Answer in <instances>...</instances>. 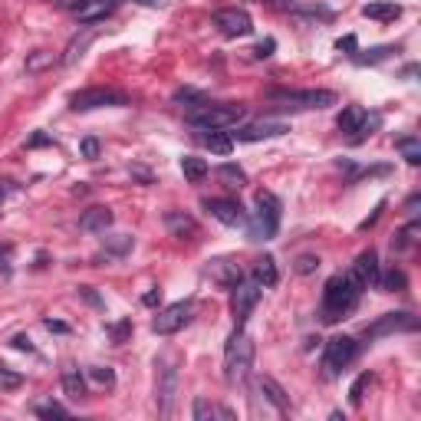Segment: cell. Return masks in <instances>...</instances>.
<instances>
[{
	"mask_svg": "<svg viewBox=\"0 0 421 421\" xmlns=\"http://www.w3.org/2000/svg\"><path fill=\"white\" fill-rule=\"evenodd\" d=\"M362 17H369V20H398L402 17V7L398 4H392V0H378V4H365L362 7Z\"/></svg>",
	"mask_w": 421,
	"mask_h": 421,
	"instance_id": "cell-22",
	"label": "cell"
},
{
	"mask_svg": "<svg viewBox=\"0 0 421 421\" xmlns=\"http://www.w3.org/2000/svg\"><path fill=\"white\" fill-rule=\"evenodd\" d=\"M194 300H181V303H172V306H165L155 319H152V329L158 336H175L178 329H184L194 319Z\"/></svg>",
	"mask_w": 421,
	"mask_h": 421,
	"instance_id": "cell-9",
	"label": "cell"
},
{
	"mask_svg": "<svg viewBox=\"0 0 421 421\" xmlns=\"http://www.w3.org/2000/svg\"><path fill=\"white\" fill-rule=\"evenodd\" d=\"M395 148L405 155V162H408V165H418V162H421V142H418L415 135L398 138V142H395Z\"/></svg>",
	"mask_w": 421,
	"mask_h": 421,
	"instance_id": "cell-29",
	"label": "cell"
},
{
	"mask_svg": "<svg viewBox=\"0 0 421 421\" xmlns=\"http://www.w3.org/2000/svg\"><path fill=\"white\" fill-rule=\"evenodd\" d=\"M355 355H359V343H355L353 336H333L326 343V353H323V372H326V378H336Z\"/></svg>",
	"mask_w": 421,
	"mask_h": 421,
	"instance_id": "cell-7",
	"label": "cell"
},
{
	"mask_svg": "<svg viewBox=\"0 0 421 421\" xmlns=\"http://www.w3.org/2000/svg\"><path fill=\"white\" fill-rule=\"evenodd\" d=\"M260 4H270V7H293V0H260Z\"/></svg>",
	"mask_w": 421,
	"mask_h": 421,
	"instance_id": "cell-51",
	"label": "cell"
},
{
	"mask_svg": "<svg viewBox=\"0 0 421 421\" xmlns=\"http://www.w3.org/2000/svg\"><path fill=\"white\" fill-rule=\"evenodd\" d=\"M79 296H83L86 303H93V306H103V300L93 293V286H79Z\"/></svg>",
	"mask_w": 421,
	"mask_h": 421,
	"instance_id": "cell-45",
	"label": "cell"
},
{
	"mask_svg": "<svg viewBox=\"0 0 421 421\" xmlns=\"http://www.w3.org/2000/svg\"><path fill=\"white\" fill-rule=\"evenodd\" d=\"M194 421H207V418H224V421H234V412L231 408H221V405H211L207 398H198L194 408H191Z\"/></svg>",
	"mask_w": 421,
	"mask_h": 421,
	"instance_id": "cell-25",
	"label": "cell"
},
{
	"mask_svg": "<svg viewBox=\"0 0 421 421\" xmlns=\"http://www.w3.org/2000/svg\"><path fill=\"white\" fill-rule=\"evenodd\" d=\"M99 152H103L99 138H83V142H79V155L86 158V162H95V158H99Z\"/></svg>",
	"mask_w": 421,
	"mask_h": 421,
	"instance_id": "cell-36",
	"label": "cell"
},
{
	"mask_svg": "<svg viewBox=\"0 0 421 421\" xmlns=\"http://www.w3.org/2000/svg\"><path fill=\"white\" fill-rule=\"evenodd\" d=\"M365 115H369L365 109H359V105H349V109H343V112H339V119H336V125H339L343 132H349V135H355V132L362 129V122H365Z\"/></svg>",
	"mask_w": 421,
	"mask_h": 421,
	"instance_id": "cell-27",
	"label": "cell"
},
{
	"mask_svg": "<svg viewBox=\"0 0 421 421\" xmlns=\"http://www.w3.org/2000/svg\"><path fill=\"white\" fill-rule=\"evenodd\" d=\"M349 274H353L365 290H369V286H378V276H382V270H378V254L375 250H362L359 257H355V264L349 266Z\"/></svg>",
	"mask_w": 421,
	"mask_h": 421,
	"instance_id": "cell-16",
	"label": "cell"
},
{
	"mask_svg": "<svg viewBox=\"0 0 421 421\" xmlns=\"http://www.w3.org/2000/svg\"><path fill=\"white\" fill-rule=\"evenodd\" d=\"M204 211L211 217H217L221 224H227V227H247V221H250L241 201H231V198H207Z\"/></svg>",
	"mask_w": 421,
	"mask_h": 421,
	"instance_id": "cell-13",
	"label": "cell"
},
{
	"mask_svg": "<svg viewBox=\"0 0 421 421\" xmlns=\"http://www.w3.org/2000/svg\"><path fill=\"white\" fill-rule=\"evenodd\" d=\"M378 286H382L385 293H402V290H405V274L392 266L385 276H378Z\"/></svg>",
	"mask_w": 421,
	"mask_h": 421,
	"instance_id": "cell-33",
	"label": "cell"
},
{
	"mask_svg": "<svg viewBox=\"0 0 421 421\" xmlns=\"http://www.w3.org/2000/svg\"><path fill=\"white\" fill-rule=\"evenodd\" d=\"M46 66H53V53L46 50H36L26 56V73H43Z\"/></svg>",
	"mask_w": 421,
	"mask_h": 421,
	"instance_id": "cell-34",
	"label": "cell"
},
{
	"mask_svg": "<svg viewBox=\"0 0 421 421\" xmlns=\"http://www.w3.org/2000/svg\"><path fill=\"white\" fill-rule=\"evenodd\" d=\"M372 382H375V378H372V372H362V375L353 382V388H349V402H353L355 408H359V405L365 402V392H369Z\"/></svg>",
	"mask_w": 421,
	"mask_h": 421,
	"instance_id": "cell-31",
	"label": "cell"
},
{
	"mask_svg": "<svg viewBox=\"0 0 421 421\" xmlns=\"http://www.w3.org/2000/svg\"><path fill=\"white\" fill-rule=\"evenodd\" d=\"M418 204H421V198H418V194H412V198H408V204H405V211H408V214H418Z\"/></svg>",
	"mask_w": 421,
	"mask_h": 421,
	"instance_id": "cell-48",
	"label": "cell"
},
{
	"mask_svg": "<svg viewBox=\"0 0 421 421\" xmlns=\"http://www.w3.org/2000/svg\"><path fill=\"white\" fill-rule=\"evenodd\" d=\"M36 415H40V418H66L69 412L56 402H43V405H36Z\"/></svg>",
	"mask_w": 421,
	"mask_h": 421,
	"instance_id": "cell-38",
	"label": "cell"
},
{
	"mask_svg": "<svg viewBox=\"0 0 421 421\" xmlns=\"http://www.w3.org/2000/svg\"><path fill=\"white\" fill-rule=\"evenodd\" d=\"M158 300H162V290H158V286L152 293H145V296H142V303H145V306H155Z\"/></svg>",
	"mask_w": 421,
	"mask_h": 421,
	"instance_id": "cell-47",
	"label": "cell"
},
{
	"mask_svg": "<svg viewBox=\"0 0 421 421\" xmlns=\"http://www.w3.org/2000/svg\"><path fill=\"white\" fill-rule=\"evenodd\" d=\"M46 329H53V333H66V326H63V323H53V319H46Z\"/></svg>",
	"mask_w": 421,
	"mask_h": 421,
	"instance_id": "cell-53",
	"label": "cell"
},
{
	"mask_svg": "<svg viewBox=\"0 0 421 421\" xmlns=\"http://www.w3.org/2000/svg\"><path fill=\"white\" fill-rule=\"evenodd\" d=\"M392 53H395V46H375V50H369L365 56L359 53V56H355V63H382V60H388Z\"/></svg>",
	"mask_w": 421,
	"mask_h": 421,
	"instance_id": "cell-35",
	"label": "cell"
},
{
	"mask_svg": "<svg viewBox=\"0 0 421 421\" xmlns=\"http://www.w3.org/2000/svg\"><path fill=\"white\" fill-rule=\"evenodd\" d=\"M336 46H339V50H349V53H353V50H355V36H343V40H339Z\"/></svg>",
	"mask_w": 421,
	"mask_h": 421,
	"instance_id": "cell-49",
	"label": "cell"
},
{
	"mask_svg": "<svg viewBox=\"0 0 421 421\" xmlns=\"http://www.w3.org/2000/svg\"><path fill=\"white\" fill-rule=\"evenodd\" d=\"M175 99H178V103H194V105L204 103V95L194 93V89H178V93H175ZM194 105H191V109H194Z\"/></svg>",
	"mask_w": 421,
	"mask_h": 421,
	"instance_id": "cell-41",
	"label": "cell"
},
{
	"mask_svg": "<svg viewBox=\"0 0 421 421\" xmlns=\"http://www.w3.org/2000/svg\"><path fill=\"white\" fill-rule=\"evenodd\" d=\"M217 178L227 181L231 188H241V184H247V172H244L241 165H221V168H217Z\"/></svg>",
	"mask_w": 421,
	"mask_h": 421,
	"instance_id": "cell-30",
	"label": "cell"
},
{
	"mask_svg": "<svg viewBox=\"0 0 421 421\" xmlns=\"http://www.w3.org/2000/svg\"><path fill=\"white\" fill-rule=\"evenodd\" d=\"M207 172H211V168H207L204 158H198V155H184V158H181V175H184V178H188L191 184L204 181V178H207Z\"/></svg>",
	"mask_w": 421,
	"mask_h": 421,
	"instance_id": "cell-28",
	"label": "cell"
},
{
	"mask_svg": "<svg viewBox=\"0 0 421 421\" xmlns=\"http://www.w3.org/2000/svg\"><path fill=\"white\" fill-rule=\"evenodd\" d=\"M254 339L244 333V326L234 329V336L227 339V349H224V382L227 385H241L244 378L254 369Z\"/></svg>",
	"mask_w": 421,
	"mask_h": 421,
	"instance_id": "cell-2",
	"label": "cell"
},
{
	"mask_svg": "<svg viewBox=\"0 0 421 421\" xmlns=\"http://www.w3.org/2000/svg\"><path fill=\"white\" fill-rule=\"evenodd\" d=\"M300 276H310V274H316L319 270V257H313V254H303L300 260H296V266H293Z\"/></svg>",
	"mask_w": 421,
	"mask_h": 421,
	"instance_id": "cell-37",
	"label": "cell"
},
{
	"mask_svg": "<svg viewBox=\"0 0 421 421\" xmlns=\"http://www.w3.org/2000/svg\"><path fill=\"white\" fill-rule=\"evenodd\" d=\"M26 145H30V148H36V145H50V138H46V135H33L30 142H26Z\"/></svg>",
	"mask_w": 421,
	"mask_h": 421,
	"instance_id": "cell-50",
	"label": "cell"
},
{
	"mask_svg": "<svg viewBox=\"0 0 421 421\" xmlns=\"http://www.w3.org/2000/svg\"><path fill=\"white\" fill-rule=\"evenodd\" d=\"M89 378H93V382H99V385H112V382H115V372L109 369V365H95V369H89Z\"/></svg>",
	"mask_w": 421,
	"mask_h": 421,
	"instance_id": "cell-39",
	"label": "cell"
},
{
	"mask_svg": "<svg viewBox=\"0 0 421 421\" xmlns=\"http://www.w3.org/2000/svg\"><path fill=\"white\" fill-rule=\"evenodd\" d=\"M214 26L224 36H247L250 30H254V20H250L247 10L227 7V10H217L214 14Z\"/></svg>",
	"mask_w": 421,
	"mask_h": 421,
	"instance_id": "cell-14",
	"label": "cell"
},
{
	"mask_svg": "<svg viewBox=\"0 0 421 421\" xmlns=\"http://www.w3.org/2000/svg\"><path fill=\"white\" fill-rule=\"evenodd\" d=\"M10 260H14V247L0 244V274H10Z\"/></svg>",
	"mask_w": 421,
	"mask_h": 421,
	"instance_id": "cell-43",
	"label": "cell"
},
{
	"mask_svg": "<svg viewBox=\"0 0 421 421\" xmlns=\"http://www.w3.org/2000/svg\"><path fill=\"white\" fill-rule=\"evenodd\" d=\"M132 333V319H122V323H115V326H109V336L115 339V343H125V336Z\"/></svg>",
	"mask_w": 421,
	"mask_h": 421,
	"instance_id": "cell-40",
	"label": "cell"
},
{
	"mask_svg": "<svg viewBox=\"0 0 421 421\" xmlns=\"http://www.w3.org/2000/svg\"><path fill=\"white\" fill-rule=\"evenodd\" d=\"M103 4H105V7H109V10H115V7H119V4H122V0H103Z\"/></svg>",
	"mask_w": 421,
	"mask_h": 421,
	"instance_id": "cell-54",
	"label": "cell"
},
{
	"mask_svg": "<svg viewBox=\"0 0 421 421\" xmlns=\"http://www.w3.org/2000/svg\"><path fill=\"white\" fill-rule=\"evenodd\" d=\"M142 4H152V7H155V4H165V0H142Z\"/></svg>",
	"mask_w": 421,
	"mask_h": 421,
	"instance_id": "cell-56",
	"label": "cell"
},
{
	"mask_svg": "<svg viewBox=\"0 0 421 421\" xmlns=\"http://www.w3.org/2000/svg\"><path fill=\"white\" fill-rule=\"evenodd\" d=\"M201 142H204L214 155H231V148H234V138L231 135H224L221 129H201Z\"/></svg>",
	"mask_w": 421,
	"mask_h": 421,
	"instance_id": "cell-23",
	"label": "cell"
},
{
	"mask_svg": "<svg viewBox=\"0 0 421 421\" xmlns=\"http://www.w3.org/2000/svg\"><path fill=\"white\" fill-rule=\"evenodd\" d=\"M132 247H135V237H132V234H109L103 241V257L119 260V257H125Z\"/></svg>",
	"mask_w": 421,
	"mask_h": 421,
	"instance_id": "cell-20",
	"label": "cell"
},
{
	"mask_svg": "<svg viewBox=\"0 0 421 421\" xmlns=\"http://www.w3.org/2000/svg\"><path fill=\"white\" fill-rule=\"evenodd\" d=\"M7 181H0V207H4V194H7V188H4Z\"/></svg>",
	"mask_w": 421,
	"mask_h": 421,
	"instance_id": "cell-55",
	"label": "cell"
},
{
	"mask_svg": "<svg viewBox=\"0 0 421 421\" xmlns=\"http://www.w3.org/2000/svg\"><path fill=\"white\" fill-rule=\"evenodd\" d=\"M418 329V319L412 313H385V316H378L375 323L362 329L365 339H382V336H395V333H415Z\"/></svg>",
	"mask_w": 421,
	"mask_h": 421,
	"instance_id": "cell-10",
	"label": "cell"
},
{
	"mask_svg": "<svg viewBox=\"0 0 421 421\" xmlns=\"http://www.w3.org/2000/svg\"><path fill=\"white\" fill-rule=\"evenodd\" d=\"M280 231V198L274 191H257V211L254 221H247V237L250 241H274Z\"/></svg>",
	"mask_w": 421,
	"mask_h": 421,
	"instance_id": "cell-6",
	"label": "cell"
},
{
	"mask_svg": "<svg viewBox=\"0 0 421 421\" xmlns=\"http://www.w3.org/2000/svg\"><path fill=\"white\" fill-rule=\"evenodd\" d=\"M129 95L119 93V89H105V86H93V89H79L73 99H69V109L73 112H93V109H105V105H125Z\"/></svg>",
	"mask_w": 421,
	"mask_h": 421,
	"instance_id": "cell-8",
	"label": "cell"
},
{
	"mask_svg": "<svg viewBox=\"0 0 421 421\" xmlns=\"http://www.w3.org/2000/svg\"><path fill=\"white\" fill-rule=\"evenodd\" d=\"M257 392H260V395H264L270 405H274L276 415H286V412H290V395L284 392V385H280L276 378L260 375V378H257Z\"/></svg>",
	"mask_w": 421,
	"mask_h": 421,
	"instance_id": "cell-18",
	"label": "cell"
},
{
	"mask_svg": "<svg viewBox=\"0 0 421 421\" xmlns=\"http://www.w3.org/2000/svg\"><path fill=\"white\" fill-rule=\"evenodd\" d=\"M362 290H365V286H362L349 270H345V274L329 276L326 290H323V319H326V323H339V319H345L349 313L355 310Z\"/></svg>",
	"mask_w": 421,
	"mask_h": 421,
	"instance_id": "cell-1",
	"label": "cell"
},
{
	"mask_svg": "<svg viewBox=\"0 0 421 421\" xmlns=\"http://www.w3.org/2000/svg\"><path fill=\"white\" fill-rule=\"evenodd\" d=\"M204 276L211 280V284L224 286V290H234V286L244 280V266L234 257H214V260H207Z\"/></svg>",
	"mask_w": 421,
	"mask_h": 421,
	"instance_id": "cell-12",
	"label": "cell"
},
{
	"mask_svg": "<svg viewBox=\"0 0 421 421\" xmlns=\"http://www.w3.org/2000/svg\"><path fill=\"white\" fill-rule=\"evenodd\" d=\"M274 50H276V43H274V40H270V36H266V40H260V43L254 46V50H250V53H254L257 60H266V56H270V53H274Z\"/></svg>",
	"mask_w": 421,
	"mask_h": 421,
	"instance_id": "cell-42",
	"label": "cell"
},
{
	"mask_svg": "<svg viewBox=\"0 0 421 421\" xmlns=\"http://www.w3.org/2000/svg\"><path fill=\"white\" fill-rule=\"evenodd\" d=\"M266 99L276 109H329L339 103L333 89H270Z\"/></svg>",
	"mask_w": 421,
	"mask_h": 421,
	"instance_id": "cell-5",
	"label": "cell"
},
{
	"mask_svg": "<svg viewBox=\"0 0 421 421\" xmlns=\"http://www.w3.org/2000/svg\"><path fill=\"white\" fill-rule=\"evenodd\" d=\"M14 349H20V353H33V345H30L26 336H17V339H14Z\"/></svg>",
	"mask_w": 421,
	"mask_h": 421,
	"instance_id": "cell-46",
	"label": "cell"
},
{
	"mask_svg": "<svg viewBox=\"0 0 421 421\" xmlns=\"http://www.w3.org/2000/svg\"><path fill=\"white\" fill-rule=\"evenodd\" d=\"M165 227H168L172 237H178V241L198 237V221L191 214H184V211H168V214H165Z\"/></svg>",
	"mask_w": 421,
	"mask_h": 421,
	"instance_id": "cell-19",
	"label": "cell"
},
{
	"mask_svg": "<svg viewBox=\"0 0 421 421\" xmlns=\"http://www.w3.org/2000/svg\"><path fill=\"white\" fill-rule=\"evenodd\" d=\"M244 115H247V109L234 103H201L184 112L188 125H194V129H231Z\"/></svg>",
	"mask_w": 421,
	"mask_h": 421,
	"instance_id": "cell-3",
	"label": "cell"
},
{
	"mask_svg": "<svg viewBox=\"0 0 421 421\" xmlns=\"http://www.w3.org/2000/svg\"><path fill=\"white\" fill-rule=\"evenodd\" d=\"M63 392H66L69 398L86 395V378H83V372H79L76 365H66V369H63Z\"/></svg>",
	"mask_w": 421,
	"mask_h": 421,
	"instance_id": "cell-26",
	"label": "cell"
},
{
	"mask_svg": "<svg viewBox=\"0 0 421 421\" xmlns=\"http://www.w3.org/2000/svg\"><path fill=\"white\" fill-rule=\"evenodd\" d=\"M60 7H69V10H79V7H83V0H60Z\"/></svg>",
	"mask_w": 421,
	"mask_h": 421,
	"instance_id": "cell-52",
	"label": "cell"
},
{
	"mask_svg": "<svg viewBox=\"0 0 421 421\" xmlns=\"http://www.w3.org/2000/svg\"><path fill=\"white\" fill-rule=\"evenodd\" d=\"M290 125L280 119H260V122H250L244 129H237V142H264V138H276V135H286Z\"/></svg>",
	"mask_w": 421,
	"mask_h": 421,
	"instance_id": "cell-15",
	"label": "cell"
},
{
	"mask_svg": "<svg viewBox=\"0 0 421 421\" xmlns=\"http://www.w3.org/2000/svg\"><path fill=\"white\" fill-rule=\"evenodd\" d=\"M0 385H4V388H17L20 385V375H14V372H7V369H0Z\"/></svg>",
	"mask_w": 421,
	"mask_h": 421,
	"instance_id": "cell-44",
	"label": "cell"
},
{
	"mask_svg": "<svg viewBox=\"0 0 421 421\" xmlns=\"http://www.w3.org/2000/svg\"><path fill=\"white\" fill-rule=\"evenodd\" d=\"M254 280H257L260 286H276L280 274H276V260L270 257V254H264V257L254 260Z\"/></svg>",
	"mask_w": 421,
	"mask_h": 421,
	"instance_id": "cell-21",
	"label": "cell"
},
{
	"mask_svg": "<svg viewBox=\"0 0 421 421\" xmlns=\"http://www.w3.org/2000/svg\"><path fill=\"white\" fill-rule=\"evenodd\" d=\"M93 40H95V26H93V24H86L83 36H76V40H73V43L66 46V56H63V63H66V66H73V63H76L79 56H83V53L89 50V43H93Z\"/></svg>",
	"mask_w": 421,
	"mask_h": 421,
	"instance_id": "cell-24",
	"label": "cell"
},
{
	"mask_svg": "<svg viewBox=\"0 0 421 421\" xmlns=\"http://www.w3.org/2000/svg\"><path fill=\"white\" fill-rule=\"evenodd\" d=\"M178 365H181L178 353H162L155 359V369H158L155 405H158V415H162V418H172V412H175V395H178Z\"/></svg>",
	"mask_w": 421,
	"mask_h": 421,
	"instance_id": "cell-4",
	"label": "cell"
},
{
	"mask_svg": "<svg viewBox=\"0 0 421 421\" xmlns=\"http://www.w3.org/2000/svg\"><path fill=\"white\" fill-rule=\"evenodd\" d=\"M415 234H418V221H412V224H405L402 231L392 237V250H408L415 244Z\"/></svg>",
	"mask_w": 421,
	"mask_h": 421,
	"instance_id": "cell-32",
	"label": "cell"
},
{
	"mask_svg": "<svg viewBox=\"0 0 421 421\" xmlns=\"http://www.w3.org/2000/svg\"><path fill=\"white\" fill-rule=\"evenodd\" d=\"M112 221H115L112 207L95 204V207H89V211H83V217H79V231L83 234H105L112 227Z\"/></svg>",
	"mask_w": 421,
	"mask_h": 421,
	"instance_id": "cell-17",
	"label": "cell"
},
{
	"mask_svg": "<svg viewBox=\"0 0 421 421\" xmlns=\"http://www.w3.org/2000/svg\"><path fill=\"white\" fill-rule=\"evenodd\" d=\"M260 290H264V286H260L257 280H241V284L234 286V293H231V313H234V323H237V326H244V323L250 319L254 306L260 303Z\"/></svg>",
	"mask_w": 421,
	"mask_h": 421,
	"instance_id": "cell-11",
	"label": "cell"
}]
</instances>
